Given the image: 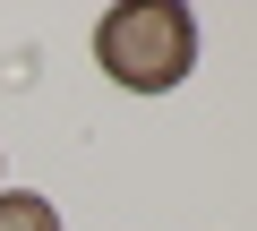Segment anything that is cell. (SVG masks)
<instances>
[{"label":"cell","mask_w":257,"mask_h":231,"mask_svg":"<svg viewBox=\"0 0 257 231\" xmlns=\"http://www.w3.org/2000/svg\"><path fill=\"white\" fill-rule=\"evenodd\" d=\"M94 60L128 94H172L197 69V18L180 0H128V9H111L94 26Z\"/></svg>","instance_id":"1"},{"label":"cell","mask_w":257,"mask_h":231,"mask_svg":"<svg viewBox=\"0 0 257 231\" xmlns=\"http://www.w3.org/2000/svg\"><path fill=\"white\" fill-rule=\"evenodd\" d=\"M0 231H60V214L35 188H0Z\"/></svg>","instance_id":"2"}]
</instances>
